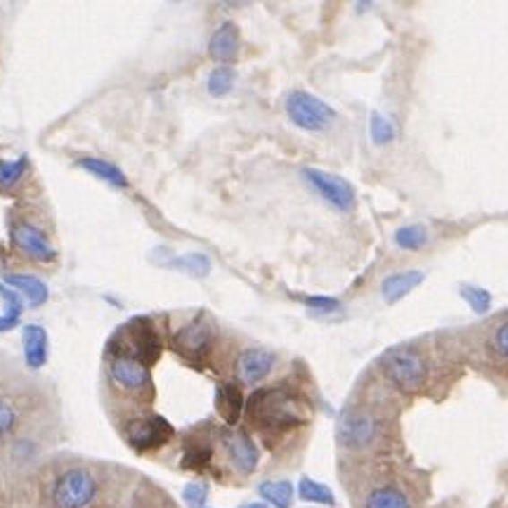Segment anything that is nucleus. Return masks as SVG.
<instances>
[{
    "mask_svg": "<svg viewBox=\"0 0 508 508\" xmlns=\"http://www.w3.org/2000/svg\"><path fill=\"white\" fill-rule=\"evenodd\" d=\"M303 177H306L310 187L317 192V194L324 199L326 203H331L336 211H352L355 203H357V196H355V189L348 183L346 177L333 176V173H326V170L317 168H306L303 170Z\"/></svg>",
    "mask_w": 508,
    "mask_h": 508,
    "instance_id": "obj_6",
    "label": "nucleus"
},
{
    "mask_svg": "<svg viewBox=\"0 0 508 508\" xmlns=\"http://www.w3.org/2000/svg\"><path fill=\"white\" fill-rule=\"evenodd\" d=\"M395 244H398L400 248H404V251H421V248L428 244V229L424 228V225H404V228L395 229Z\"/></svg>",
    "mask_w": 508,
    "mask_h": 508,
    "instance_id": "obj_22",
    "label": "nucleus"
},
{
    "mask_svg": "<svg viewBox=\"0 0 508 508\" xmlns=\"http://www.w3.org/2000/svg\"><path fill=\"white\" fill-rule=\"evenodd\" d=\"M0 296L5 300V310L0 314V333H3V331H10V329H14V326L20 324L24 303H22L20 294H14V291H3Z\"/></svg>",
    "mask_w": 508,
    "mask_h": 508,
    "instance_id": "obj_25",
    "label": "nucleus"
},
{
    "mask_svg": "<svg viewBox=\"0 0 508 508\" xmlns=\"http://www.w3.org/2000/svg\"><path fill=\"white\" fill-rule=\"evenodd\" d=\"M17 426V409L7 400H0V437H5Z\"/></svg>",
    "mask_w": 508,
    "mask_h": 508,
    "instance_id": "obj_32",
    "label": "nucleus"
},
{
    "mask_svg": "<svg viewBox=\"0 0 508 508\" xmlns=\"http://www.w3.org/2000/svg\"><path fill=\"white\" fill-rule=\"evenodd\" d=\"M211 450L209 447H189V450H185L183 454V469L187 470H202L206 469L211 463Z\"/></svg>",
    "mask_w": 508,
    "mask_h": 508,
    "instance_id": "obj_30",
    "label": "nucleus"
},
{
    "mask_svg": "<svg viewBox=\"0 0 508 508\" xmlns=\"http://www.w3.org/2000/svg\"><path fill=\"white\" fill-rule=\"evenodd\" d=\"M298 495L303 502H313V504H322V506H333L336 499H333V492L322 482L313 480V478H303L298 482Z\"/></svg>",
    "mask_w": 508,
    "mask_h": 508,
    "instance_id": "obj_23",
    "label": "nucleus"
},
{
    "mask_svg": "<svg viewBox=\"0 0 508 508\" xmlns=\"http://www.w3.org/2000/svg\"><path fill=\"white\" fill-rule=\"evenodd\" d=\"M109 374L111 381H114L118 388H124V391L142 392L151 388L150 366L142 365L140 359L131 357V355H124V352H118L116 357H111Z\"/></svg>",
    "mask_w": 508,
    "mask_h": 508,
    "instance_id": "obj_8",
    "label": "nucleus"
},
{
    "mask_svg": "<svg viewBox=\"0 0 508 508\" xmlns=\"http://www.w3.org/2000/svg\"><path fill=\"white\" fill-rule=\"evenodd\" d=\"M241 508H268V506H265V504H246V506Z\"/></svg>",
    "mask_w": 508,
    "mask_h": 508,
    "instance_id": "obj_35",
    "label": "nucleus"
},
{
    "mask_svg": "<svg viewBox=\"0 0 508 508\" xmlns=\"http://www.w3.org/2000/svg\"><path fill=\"white\" fill-rule=\"evenodd\" d=\"M495 352L499 357L508 359V320L495 331Z\"/></svg>",
    "mask_w": 508,
    "mask_h": 508,
    "instance_id": "obj_34",
    "label": "nucleus"
},
{
    "mask_svg": "<svg viewBox=\"0 0 508 508\" xmlns=\"http://www.w3.org/2000/svg\"><path fill=\"white\" fill-rule=\"evenodd\" d=\"M287 114L291 124L303 128V131H324L326 125L333 124L336 111L326 105L324 99L314 98L306 90H294L287 98Z\"/></svg>",
    "mask_w": 508,
    "mask_h": 508,
    "instance_id": "obj_4",
    "label": "nucleus"
},
{
    "mask_svg": "<svg viewBox=\"0 0 508 508\" xmlns=\"http://www.w3.org/2000/svg\"><path fill=\"white\" fill-rule=\"evenodd\" d=\"M128 336H131V346L135 350V359L142 365L151 366L161 357V339L150 320H133L128 324Z\"/></svg>",
    "mask_w": 508,
    "mask_h": 508,
    "instance_id": "obj_11",
    "label": "nucleus"
},
{
    "mask_svg": "<svg viewBox=\"0 0 508 508\" xmlns=\"http://www.w3.org/2000/svg\"><path fill=\"white\" fill-rule=\"evenodd\" d=\"M303 303L313 310H320V313H331L339 307V300L329 298V296H307V298H303Z\"/></svg>",
    "mask_w": 508,
    "mask_h": 508,
    "instance_id": "obj_33",
    "label": "nucleus"
},
{
    "mask_svg": "<svg viewBox=\"0 0 508 508\" xmlns=\"http://www.w3.org/2000/svg\"><path fill=\"white\" fill-rule=\"evenodd\" d=\"M461 298L466 300L470 306V310L478 314H485L492 307V296H489V291H485V288L480 287H470V284H463L461 287Z\"/></svg>",
    "mask_w": 508,
    "mask_h": 508,
    "instance_id": "obj_28",
    "label": "nucleus"
},
{
    "mask_svg": "<svg viewBox=\"0 0 508 508\" xmlns=\"http://www.w3.org/2000/svg\"><path fill=\"white\" fill-rule=\"evenodd\" d=\"M369 133H372V142L383 147V144H391L395 140V125H392L391 118H385L383 114L374 111L372 121H369Z\"/></svg>",
    "mask_w": 508,
    "mask_h": 508,
    "instance_id": "obj_26",
    "label": "nucleus"
},
{
    "mask_svg": "<svg viewBox=\"0 0 508 508\" xmlns=\"http://www.w3.org/2000/svg\"><path fill=\"white\" fill-rule=\"evenodd\" d=\"M424 281V272H417V270H407V272H395L388 274L381 284V294L388 303H398L404 296L414 291Z\"/></svg>",
    "mask_w": 508,
    "mask_h": 508,
    "instance_id": "obj_17",
    "label": "nucleus"
},
{
    "mask_svg": "<svg viewBox=\"0 0 508 508\" xmlns=\"http://www.w3.org/2000/svg\"><path fill=\"white\" fill-rule=\"evenodd\" d=\"M79 168L88 170L90 176L105 180V183L114 185V187H128V177L124 176V170L114 166V163L105 161V159H95V157H85L79 161Z\"/></svg>",
    "mask_w": 508,
    "mask_h": 508,
    "instance_id": "obj_19",
    "label": "nucleus"
},
{
    "mask_svg": "<svg viewBox=\"0 0 508 508\" xmlns=\"http://www.w3.org/2000/svg\"><path fill=\"white\" fill-rule=\"evenodd\" d=\"M13 241L14 246L22 248L24 254L36 258L40 263L55 261L57 251L53 248L50 239H47L39 228H33L31 222H14L13 225Z\"/></svg>",
    "mask_w": 508,
    "mask_h": 508,
    "instance_id": "obj_12",
    "label": "nucleus"
},
{
    "mask_svg": "<svg viewBox=\"0 0 508 508\" xmlns=\"http://www.w3.org/2000/svg\"><path fill=\"white\" fill-rule=\"evenodd\" d=\"M3 291H5V288H3V287H0V294H3Z\"/></svg>",
    "mask_w": 508,
    "mask_h": 508,
    "instance_id": "obj_36",
    "label": "nucleus"
},
{
    "mask_svg": "<svg viewBox=\"0 0 508 508\" xmlns=\"http://www.w3.org/2000/svg\"><path fill=\"white\" fill-rule=\"evenodd\" d=\"M381 369L385 378L402 392H418L428 381V362L414 348H392L381 357Z\"/></svg>",
    "mask_w": 508,
    "mask_h": 508,
    "instance_id": "obj_2",
    "label": "nucleus"
},
{
    "mask_svg": "<svg viewBox=\"0 0 508 508\" xmlns=\"http://www.w3.org/2000/svg\"><path fill=\"white\" fill-rule=\"evenodd\" d=\"M5 284L14 287L17 291L29 298V306H43L47 300V287L46 281L39 280V277H33V274H17V272H10L5 274Z\"/></svg>",
    "mask_w": 508,
    "mask_h": 508,
    "instance_id": "obj_18",
    "label": "nucleus"
},
{
    "mask_svg": "<svg viewBox=\"0 0 508 508\" xmlns=\"http://www.w3.org/2000/svg\"><path fill=\"white\" fill-rule=\"evenodd\" d=\"M98 496V480L90 470L69 469L57 478L53 487L55 508H88Z\"/></svg>",
    "mask_w": 508,
    "mask_h": 508,
    "instance_id": "obj_3",
    "label": "nucleus"
},
{
    "mask_svg": "<svg viewBox=\"0 0 508 508\" xmlns=\"http://www.w3.org/2000/svg\"><path fill=\"white\" fill-rule=\"evenodd\" d=\"M274 366V355L265 348H248L237 357L235 362V374L241 383L255 385L261 383L263 378L272 372Z\"/></svg>",
    "mask_w": 508,
    "mask_h": 508,
    "instance_id": "obj_13",
    "label": "nucleus"
},
{
    "mask_svg": "<svg viewBox=\"0 0 508 508\" xmlns=\"http://www.w3.org/2000/svg\"><path fill=\"white\" fill-rule=\"evenodd\" d=\"M365 508H411V504L402 489L385 485V487L374 489L372 495L366 496Z\"/></svg>",
    "mask_w": 508,
    "mask_h": 508,
    "instance_id": "obj_21",
    "label": "nucleus"
},
{
    "mask_svg": "<svg viewBox=\"0 0 508 508\" xmlns=\"http://www.w3.org/2000/svg\"><path fill=\"white\" fill-rule=\"evenodd\" d=\"M24 359L31 369H40L47 362V331L40 324H27L22 333Z\"/></svg>",
    "mask_w": 508,
    "mask_h": 508,
    "instance_id": "obj_15",
    "label": "nucleus"
},
{
    "mask_svg": "<svg viewBox=\"0 0 508 508\" xmlns=\"http://www.w3.org/2000/svg\"><path fill=\"white\" fill-rule=\"evenodd\" d=\"M215 409L222 417V421L229 426H235L241 418L244 411V395L235 383H222L215 391Z\"/></svg>",
    "mask_w": 508,
    "mask_h": 508,
    "instance_id": "obj_16",
    "label": "nucleus"
},
{
    "mask_svg": "<svg viewBox=\"0 0 508 508\" xmlns=\"http://www.w3.org/2000/svg\"><path fill=\"white\" fill-rule=\"evenodd\" d=\"M209 92L213 98H225L229 90H232V85H235V69H229V66H218L213 69L209 76Z\"/></svg>",
    "mask_w": 508,
    "mask_h": 508,
    "instance_id": "obj_27",
    "label": "nucleus"
},
{
    "mask_svg": "<svg viewBox=\"0 0 508 508\" xmlns=\"http://www.w3.org/2000/svg\"><path fill=\"white\" fill-rule=\"evenodd\" d=\"M265 502L272 504L274 508H291L294 504V485L288 480H268L258 487Z\"/></svg>",
    "mask_w": 508,
    "mask_h": 508,
    "instance_id": "obj_20",
    "label": "nucleus"
},
{
    "mask_svg": "<svg viewBox=\"0 0 508 508\" xmlns=\"http://www.w3.org/2000/svg\"><path fill=\"white\" fill-rule=\"evenodd\" d=\"M211 343H213V331L203 320H192L173 336V348L183 357L192 359L206 357V352L211 350Z\"/></svg>",
    "mask_w": 508,
    "mask_h": 508,
    "instance_id": "obj_9",
    "label": "nucleus"
},
{
    "mask_svg": "<svg viewBox=\"0 0 508 508\" xmlns=\"http://www.w3.org/2000/svg\"><path fill=\"white\" fill-rule=\"evenodd\" d=\"M173 268L183 270V272L192 274L196 280H203L211 274V258L203 254H185L180 258H176Z\"/></svg>",
    "mask_w": 508,
    "mask_h": 508,
    "instance_id": "obj_24",
    "label": "nucleus"
},
{
    "mask_svg": "<svg viewBox=\"0 0 508 508\" xmlns=\"http://www.w3.org/2000/svg\"><path fill=\"white\" fill-rule=\"evenodd\" d=\"M222 444H225V450H228L229 461H232V466H235L239 473L248 476V473H254V470L258 469L261 452H258L255 443L246 433L229 430V433H225V437H222Z\"/></svg>",
    "mask_w": 508,
    "mask_h": 508,
    "instance_id": "obj_10",
    "label": "nucleus"
},
{
    "mask_svg": "<svg viewBox=\"0 0 508 508\" xmlns=\"http://www.w3.org/2000/svg\"><path fill=\"white\" fill-rule=\"evenodd\" d=\"M170 437H173V426L163 417L135 418L125 426V440L137 452L159 450L168 443Z\"/></svg>",
    "mask_w": 508,
    "mask_h": 508,
    "instance_id": "obj_7",
    "label": "nucleus"
},
{
    "mask_svg": "<svg viewBox=\"0 0 508 508\" xmlns=\"http://www.w3.org/2000/svg\"><path fill=\"white\" fill-rule=\"evenodd\" d=\"M378 437V421L362 409H346L336 426V440L346 450H366Z\"/></svg>",
    "mask_w": 508,
    "mask_h": 508,
    "instance_id": "obj_5",
    "label": "nucleus"
},
{
    "mask_svg": "<svg viewBox=\"0 0 508 508\" xmlns=\"http://www.w3.org/2000/svg\"><path fill=\"white\" fill-rule=\"evenodd\" d=\"M209 55L215 62H232L239 55V29L235 22H222L209 43Z\"/></svg>",
    "mask_w": 508,
    "mask_h": 508,
    "instance_id": "obj_14",
    "label": "nucleus"
},
{
    "mask_svg": "<svg viewBox=\"0 0 508 508\" xmlns=\"http://www.w3.org/2000/svg\"><path fill=\"white\" fill-rule=\"evenodd\" d=\"M27 157L14 159V161H0V187H13L22 180L27 170Z\"/></svg>",
    "mask_w": 508,
    "mask_h": 508,
    "instance_id": "obj_29",
    "label": "nucleus"
},
{
    "mask_svg": "<svg viewBox=\"0 0 508 508\" xmlns=\"http://www.w3.org/2000/svg\"><path fill=\"white\" fill-rule=\"evenodd\" d=\"M206 496H209V487L203 482H189L183 492V499L187 502L189 508H203Z\"/></svg>",
    "mask_w": 508,
    "mask_h": 508,
    "instance_id": "obj_31",
    "label": "nucleus"
},
{
    "mask_svg": "<svg viewBox=\"0 0 508 508\" xmlns=\"http://www.w3.org/2000/svg\"><path fill=\"white\" fill-rule=\"evenodd\" d=\"M246 411L263 430H288L303 424V407L291 392L281 388H263L248 398Z\"/></svg>",
    "mask_w": 508,
    "mask_h": 508,
    "instance_id": "obj_1",
    "label": "nucleus"
}]
</instances>
